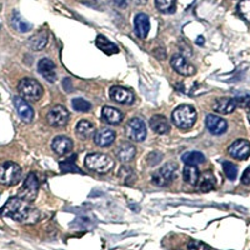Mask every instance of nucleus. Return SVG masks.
Wrapping results in <instances>:
<instances>
[{"label":"nucleus","instance_id":"dca6fc26","mask_svg":"<svg viewBox=\"0 0 250 250\" xmlns=\"http://www.w3.org/2000/svg\"><path fill=\"white\" fill-rule=\"evenodd\" d=\"M51 149L58 155H66L73 149V142L70 138L65 137V135H59V137H55L51 142Z\"/></svg>","mask_w":250,"mask_h":250},{"label":"nucleus","instance_id":"39448f33","mask_svg":"<svg viewBox=\"0 0 250 250\" xmlns=\"http://www.w3.org/2000/svg\"><path fill=\"white\" fill-rule=\"evenodd\" d=\"M84 163H85V167L89 170L99 174L108 173L114 167V160L111 159L110 156L100 153H93L86 155Z\"/></svg>","mask_w":250,"mask_h":250},{"label":"nucleus","instance_id":"412c9836","mask_svg":"<svg viewBox=\"0 0 250 250\" xmlns=\"http://www.w3.org/2000/svg\"><path fill=\"white\" fill-rule=\"evenodd\" d=\"M137 154V148L130 143H122L117 149V158L122 163H129Z\"/></svg>","mask_w":250,"mask_h":250},{"label":"nucleus","instance_id":"6e6552de","mask_svg":"<svg viewBox=\"0 0 250 250\" xmlns=\"http://www.w3.org/2000/svg\"><path fill=\"white\" fill-rule=\"evenodd\" d=\"M125 133L128 139L133 140V142H143L146 138V125H145L144 120L140 118H133L129 120L125 128Z\"/></svg>","mask_w":250,"mask_h":250},{"label":"nucleus","instance_id":"f257e3e1","mask_svg":"<svg viewBox=\"0 0 250 250\" xmlns=\"http://www.w3.org/2000/svg\"><path fill=\"white\" fill-rule=\"evenodd\" d=\"M0 214L5 218L13 219L15 222L24 223V224L37 223L40 218L39 210H37L35 208L29 204V202L21 199L19 196L10 198L1 208Z\"/></svg>","mask_w":250,"mask_h":250},{"label":"nucleus","instance_id":"7ed1b4c3","mask_svg":"<svg viewBox=\"0 0 250 250\" xmlns=\"http://www.w3.org/2000/svg\"><path fill=\"white\" fill-rule=\"evenodd\" d=\"M196 110L191 105H180L171 114L174 125L179 129H190L196 122Z\"/></svg>","mask_w":250,"mask_h":250},{"label":"nucleus","instance_id":"ddd939ff","mask_svg":"<svg viewBox=\"0 0 250 250\" xmlns=\"http://www.w3.org/2000/svg\"><path fill=\"white\" fill-rule=\"evenodd\" d=\"M205 125L208 130L214 135H222L228 130V123L223 118L216 117L214 114H209L205 118Z\"/></svg>","mask_w":250,"mask_h":250},{"label":"nucleus","instance_id":"a211bd4d","mask_svg":"<svg viewBox=\"0 0 250 250\" xmlns=\"http://www.w3.org/2000/svg\"><path fill=\"white\" fill-rule=\"evenodd\" d=\"M150 128L153 129L154 133L160 134V135H164V134H168L170 131V123L164 115H153L150 118V122H149Z\"/></svg>","mask_w":250,"mask_h":250},{"label":"nucleus","instance_id":"f03ea898","mask_svg":"<svg viewBox=\"0 0 250 250\" xmlns=\"http://www.w3.org/2000/svg\"><path fill=\"white\" fill-rule=\"evenodd\" d=\"M18 91H19L20 97L28 102H37V100L42 99L44 94L42 84L33 78H24L20 80Z\"/></svg>","mask_w":250,"mask_h":250},{"label":"nucleus","instance_id":"4c0bfd02","mask_svg":"<svg viewBox=\"0 0 250 250\" xmlns=\"http://www.w3.org/2000/svg\"><path fill=\"white\" fill-rule=\"evenodd\" d=\"M196 44H198V45H203V44H204V38L203 37L198 38V39H196Z\"/></svg>","mask_w":250,"mask_h":250},{"label":"nucleus","instance_id":"72a5a7b5","mask_svg":"<svg viewBox=\"0 0 250 250\" xmlns=\"http://www.w3.org/2000/svg\"><path fill=\"white\" fill-rule=\"evenodd\" d=\"M74 160L75 156H73L70 159H66V162L60 163V169H62V173H69V171H78V173H82V171L77 168Z\"/></svg>","mask_w":250,"mask_h":250},{"label":"nucleus","instance_id":"f3484780","mask_svg":"<svg viewBox=\"0 0 250 250\" xmlns=\"http://www.w3.org/2000/svg\"><path fill=\"white\" fill-rule=\"evenodd\" d=\"M14 105L17 108L18 114L19 117L21 118V120L25 123H30L31 120L34 119V110L29 105L26 100H24L21 97H15L14 98Z\"/></svg>","mask_w":250,"mask_h":250},{"label":"nucleus","instance_id":"20e7f679","mask_svg":"<svg viewBox=\"0 0 250 250\" xmlns=\"http://www.w3.org/2000/svg\"><path fill=\"white\" fill-rule=\"evenodd\" d=\"M179 167L174 162H169L163 165L159 170H156L151 176V183L156 187H168L178 178Z\"/></svg>","mask_w":250,"mask_h":250},{"label":"nucleus","instance_id":"c756f323","mask_svg":"<svg viewBox=\"0 0 250 250\" xmlns=\"http://www.w3.org/2000/svg\"><path fill=\"white\" fill-rule=\"evenodd\" d=\"M155 6L162 13H173L175 10V0H155Z\"/></svg>","mask_w":250,"mask_h":250},{"label":"nucleus","instance_id":"393cba45","mask_svg":"<svg viewBox=\"0 0 250 250\" xmlns=\"http://www.w3.org/2000/svg\"><path fill=\"white\" fill-rule=\"evenodd\" d=\"M183 178H184V182L187 184L195 187L200 178L199 169L196 168V165H187L183 170Z\"/></svg>","mask_w":250,"mask_h":250},{"label":"nucleus","instance_id":"473e14b6","mask_svg":"<svg viewBox=\"0 0 250 250\" xmlns=\"http://www.w3.org/2000/svg\"><path fill=\"white\" fill-rule=\"evenodd\" d=\"M223 170H224L225 175L229 180H235L238 176V168L236 165L230 162H224L223 163Z\"/></svg>","mask_w":250,"mask_h":250},{"label":"nucleus","instance_id":"cd10ccee","mask_svg":"<svg viewBox=\"0 0 250 250\" xmlns=\"http://www.w3.org/2000/svg\"><path fill=\"white\" fill-rule=\"evenodd\" d=\"M12 25L13 28L17 29V30L20 31V33H26V31L31 30V24L28 23V21H26V20L17 12L13 13Z\"/></svg>","mask_w":250,"mask_h":250},{"label":"nucleus","instance_id":"f8f14e48","mask_svg":"<svg viewBox=\"0 0 250 250\" xmlns=\"http://www.w3.org/2000/svg\"><path fill=\"white\" fill-rule=\"evenodd\" d=\"M230 156H233L234 159L238 160H245L249 158L250 155V143L245 139L235 140L233 144L228 149Z\"/></svg>","mask_w":250,"mask_h":250},{"label":"nucleus","instance_id":"423d86ee","mask_svg":"<svg viewBox=\"0 0 250 250\" xmlns=\"http://www.w3.org/2000/svg\"><path fill=\"white\" fill-rule=\"evenodd\" d=\"M23 171L17 163L6 162L0 164V184L5 187L17 185L21 180Z\"/></svg>","mask_w":250,"mask_h":250},{"label":"nucleus","instance_id":"bb28decb","mask_svg":"<svg viewBox=\"0 0 250 250\" xmlns=\"http://www.w3.org/2000/svg\"><path fill=\"white\" fill-rule=\"evenodd\" d=\"M95 44H97V46L100 50H103L108 55L115 54V53L119 51V49H118V46L115 45V44L111 43L110 40L106 39V38L103 37V35H98L97 40H95Z\"/></svg>","mask_w":250,"mask_h":250},{"label":"nucleus","instance_id":"e433bc0d","mask_svg":"<svg viewBox=\"0 0 250 250\" xmlns=\"http://www.w3.org/2000/svg\"><path fill=\"white\" fill-rule=\"evenodd\" d=\"M111 3L117 6V8L123 9L126 8V5H128V0H111Z\"/></svg>","mask_w":250,"mask_h":250},{"label":"nucleus","instance_id":"a878e982","mask_svg":"<svg viewBox=\"0 0 250 250\" xmlns=\"http://www.w3.org/2000/svg\"><path fill=\"white\" fill-rule=\"evenodd\" d=\"M46 44H48V33L44 30L38 33V34L33 35L29 39V46L35 51L43 50L46 46Z\"/></svg>","mask_w":250,"mask_h":250},{"label":"nucleus","instance_id":"5701e85b","mask_svg":"<svg viewBox=\"0 0 250 250\" xmlns=\"http://www.w3.org/2000/svg\"><path fill=\"white\" fill-rule=\"evenodd\" d=\"M75 133L80 139H89L95 134V126L89 120H80L75 126Z\"/></svg>","mask_w":250,"mask_h":250},{"label":"nucleus","instance_id":"7c9ffc66","mask_svg":"<svg viewBox=\"0 0 250 250\" xmlns=\"http://www.w3.org/2000/svg\"><path fill=\"white\" fill-rule=\"evenodd\" d=\"M238 13L243 20L250 24V0H240L238 4Z\"/></svg>","mask_w":250,"mask_h":250},{"label":"nucleus","instance_id":"4be33fe9","mask_svg":"<svg viewBox=\"0 0 250 250\" xmlns=\"http://www.w3.org/2000/svg\"><path fill=\"white\" fill-rule=\"evenodd\" d=\"M102 118L104 122H106L108 124L117 125L119 123H122L123 120V113L120 110L115 108H111V106H104L102 109Z\"/></svg>","mask_w":250,"mask_h":250},{"label":"nucleus","instance_id":"c9c22d12","mask_svg":"<svg viewBox=\"0 0 250 250\" xmlns=\"http://www.w3.org/2000/svg\"><path fill=\"white\" fill-rule=\"evenodd\" d=\"M242 183L244 185H250V167L244 170L242 175Z\"/></svg>","mask_w":250,"mask_h":250},{"label":"nucleus","instance_id":"0eeeda50","mask_svg":"<svg viewBox=\"0 0 250 250\" xmlns=\"http://www.w3.org/2000/svg\"><path fill=\"white\" fill-rule=\"evenodd\" d=\"M38 191H39V180L34 173H30L26 176L23 187L18 191V196L30 203L37 199Z\"/></svg>","mask_w":250,"mask_h":250},{"label":"nucleus","instance_id":"58836bf2","mask_svg":"<svg viewBox=\"0 0 250 250\" xmlns=\"http://www.w3.org/2000/svg\"><path fill=\"white\" fill-rule=\"evenodd\" d=\"M148 1V0H134V3L138 4V5H143V4H145Z\"/></svg>","mask_w":250,"mask_h":250},{"label":"nucleus","instance_id":"ea45409f","mask_svg":"<svg viewBox=\"0 0 250 250\" xmlns=\"http://www.w3.org/2000/svg\"><path fill=\"white\" fill-rule=\"evenodd\" d=\"M245 108H248L250 110V97H248V100H247V104H245Z\"/></svg>","mask_w":250,"mask_h":250},{"label":"nucleus","instance_id":"2f4dec72","mask_svg":"<svg viewBox=\"0 0 250 250\" xmlns=\"http://www.w3.org/2000/svg\"><path fill=\"white\" fill-rule=\"evenodd\" d=\"M71 105L77 111H82V113H86V111L91 110V104L88 100L83 99V98H75L71 100Z\"/></svg>","mask_w":250,"mask_h":250},{"label":"nucleus","instance_id":"1a4fd4ad","mask_svg":"<svg viewBox=\"0 0 250 250\" xmlns=\"http://www.w3.org/2000/svg\"><path fill=\"white\" fill-rule=\"evenodd\" d=\"M69 114L68 109L62 105H55L49 110L48 115H46V120H48L49 125L53 128H62L65 126L69 122Z\"/></svg>","mask_w":250,"mask_h":250},{"label":"nucleus","instance_id":"9b49d317","mask_svg":"<svg viewBox=\"0 0 250 250\" xmlns=\"http://www.w3.org/2000/svg\"><path fill=\"white\" fill-rule=\"evenodd\" d=\"M170 65L173 66V69L176 73H179V74L184 75V77H191V75L195 74L196 71L190 62H188L183 55L179 54H175L171 57Z\"/></svg>","mask_w":250,"mask_h":250},{"label":"nucleus","instance_id":"6ab92c4d","mask_svg":"<svg viewBox=\"0 0 250 250\" xmlns=\"http://www.w3.org/2000/svg\"><path fill=\"white\" fill-rule=\"evenodd\" d=\"M238 108L236 100L233 98H220L214 103V111L219 114H230Z\"/></svg>","mask_w":250,"mask_h":250},{"label":"nucleus","instance_id":"c85d7f7f","mask_svg":"<svg viewBox=\"0 0 250 250\" xmlns=\"http://www.w3.org/2000/svg\"><path fill=\"white\" fill-rule=\"evenodd\" d=\"M182 160L187 165H199L205 162V156L200 151H189L182 156Z\"/></svg>","mask_w":250,"mask_h":250},{"label":"nucleus","instance_id":"2eb2a0df","mask_svg":"<svg viewBox=\"0 0 250 250\" xmlns=\"http://www.w3.org/2000/svg\"><path fill=\"white\" fill-rule=\"evenodd\" d=\"M134 26H135V33L138 37L140 39H145L150 31V19L144 13H139L134 18Z\"/></svg>","mask_w":250,"mask_h":250},{"label":"nucleus","instance_id":"b1692460","mask_svg":"<svg viewBox=\"0 0 250 250\" xmlns=\"http://www.w3.org/2000/svg\"><path fill=\"white\" fill-rule=\"evenodd\" d=\"M198 185H199L200 191L203 193H208V191H211L213 189H215L216 187V179L214 174L211 171H205L200 175L199 182H198Z\"/></svg>","mask_w":250,"mask_h":250},{"label":"nucleus","instance_id":"f704fd0d","mask_svg":"<svg viewBox=\"0 0 250 250\" xmlns=\"http://www.w3.org/2000/svg\"><path fill=\"white\" fill-rule=\"evenodd\" d=\"M188 250H211L210 247L200 240H190L188 244Z\"/></svg>","mask_w":250,"mask_h":250},{"label":"nucleus","instance_id":"4468645a","mask_svg":"<svg viewBox=\"0 0 250 250\" xmlns=\"http://www.w3.org/2000/svg\"><path fill=\"white\" fill-rule=\"evenodd\" d=\"M38 71L48 82L54 83L57 80V66H55L54 62L48 59V58H43L42 60H39V62H38Z\"/></svg>","mask_w":250,"mask_h":250},{"label":"nucleus","instance_id":"aec40b11","mask_svg":"<svg viewBox=\"0 0 250 250\" xmlns=\"http://www.w3.org/2000/svg\"><path fill=\"white\" fill-rule=\"evenodd\" d=\"M114 140H115V131L111 129H102L97 134H94V142L102 148H106L111 145Z\"/></svg>","mask_w":250,"mask_h":250},{"label":"nucleus","instance_id":"a19ab883","mask_svg":"<svg viewBox=\"0 0 250 250\" xmlns=\"http://www.w3.org/2000/svg\"><path fill=\"white\" fill-rule=\"evenodd\" d=\"M248 119H249V122H250V113H249V115H248Z\"/></svg>","mask_w":250,"mask_h":250},{"label":"nucleus","instance_id":"9d476101","mask_svg":"<svg viewBox=\"0 0 250 250\" xmlns=\"http://www.w3.org/2000/svg\"><path fill=\"white\" fill-rule=\"evenodd\" d=\"M109 95H110L111 100L119 103V104H124V105H130L135 100L133 91L130 89L123 88V86H111Z\"/></svg>","mask_w":250,"mask_h":250}]
</instances>
